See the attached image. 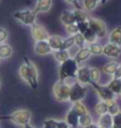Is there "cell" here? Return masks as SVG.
Returning a JSON list of instances; mask_svg holds the SVG:
<instances>
[{
    "label": "cell",
    "mask_w": 121,
    "mask_h": 128,
    "mask_svg": "<svg viewBox=\"0 0 121 128\" xmlns=\"http://www.w3.org/2000/svg\"><path fill=\"white\" fill-rule=\"evenodd\" d=\"M57 128H71V127H70L64 120H61V122H59Z\"/></svg>",
    "instance_id": "60d3db41"
},
{
    "label": "cell",
    "mask_w": 121,
    "mask_h": 128,
    "mask_svg": "<svg viewBox=\"0 0 121 128\" xmlns=\"http://www.w3.org/2000/svg\"><path fill=\"white\" fill-rule=\"evenodd\" d=\"M19 75L32 89H37L39 82V75L36 66L27 56L24 57V63L19 68Z\"/></svg>",
    "instance_id": "6da1fadb"
},
{
    "label": "cell",
    "mask_w": 121,
    "mask_h": 128,
    "mask_svg": "<svg viewBox=\"0 0 121 128\" xmlns=\"http://www.w3.org/2000/svg\"><path fill=\"white\" fill-rule=\"evenodd\" d=\"M77 26H78V28H79V32L81 33V34H83L89 28V22H88V20L82 21V22H79V23H77Z\"/></svg>",
    "instance_id": "74e56055"
},
{
    "label": "cell",
    "mask_w": 121,
    "mask_h": 128,
    "mask_svg": "<svg viewBox=\"0 0 121 128\" xmlns=\"http://www.w3.org/2000/svg\"><path fill=\"white\" fill-rule=\"evenodd\" d=\"M30 30H31V35L35 42L47 40L49 37V33L47 32V30L42 24L34 23L32 26H30Z\"/></svg>",
    "instance_id": "9c48e42d"
},
{
    "label": "cell",
    "mask_w": 121,
    "mask_h": 128,
    "mask_svg": "<svg viewBox=\"0 0 121 128\" xmlns=\"http://www.w3.org/2000/svg\"><path fill=\"white\" fill-rule=\"evenodd\" d=\"M71 90V84H69L66 81L59 80L53 86V95L55 99L60 102H65L69 101Z\"/></svg>",
    "instance_id": "277c9868"
},
{
    "label": "cell",
    "mask_w": 121,
    "mask_h": 128,
    "mask_svg": "<svg viewBox=\"0 0 121 128\" xmlns=\"http://www.w3.org/2000/svg\"><path fill=\"white\" fill-rule=\"evenodd\" d=\"M73 12H74V15H75V18H76V23L86 21L89 18L88 14H86L85 10H83V9H75L73 10Z\"/></svg>",
    "instance_id": "d4e9b609"
},
{
    "label": "cell",
    "mask_w": 121,
    "mask_h": 128,
    "mask_svg": "<svg viewBox=\"0 0 121 128\" xmlns=\"http://www.w3.org/2000/svg\"><path fill=\"white\" fill-rule=\"evenodd\" d=\"M79 124H80V125L82 126V127H85V126H88V125H90L91 124H93L92 116H91L89 113L82 115V116H80Z\"/></svg>",
    "instance_id": "f546056e"
},
{
    "label": "cell",
    "mask_w": 121,
    "mask_h": 128,
    "mask_svg": "<svg viewBox=\"0 0 121 128\" xmlns=\"http://www.w3.org/2000/svg\"><path fill=\"white\" fill-rule=\"evenodd\" d=\"M24 128H35L34 126H32V125H30V124H26L25 126H24Z\"/></svg>",
    "instance_id": "ee69618b"
},
{
    "label": "cell",
    "mask_w": 121,
    "mask_h": 128,
    "mask_svg": "<svg viewBox=\"0 0 121 128\" xmlns=\"http://www.w3.org/2000/svg\"><path fill=\"white\" fill-rule=\"evenodd\" d=\"M88 22H89V28L94 30L98 38H104L108 34L107 25L101 19L89 17Z\"/></svg>",
    "instance_id": "52a82bcc"
},
{
    "label": "cell",
    "mask_w": 121,
    "mask_h": 128,
    "mask_svg": "<svg viewBox=\"0 0 121 128\" xmlns=\"http://www.w3.org/2000/svg\"><path fill=\"white\" fill-rule=\"evenodd\" d=\"M36 15L35 10L31 9L17 10L13 12L14 18L26 26H32L36 23Z\"/></svg>",
    "instance_id": "5b68a950"
},
{
    "label": "cell",
    "mask_w": 121,
    "mask_h": 128,
    "mask_svg": "<svg viewBox=\"0 0 121 128\" xmlns=\"http://www.w3.org/2000/svg\"><path fill=\"white\" fill-rule=\"evenodd\" d=\"M100 70L98 68H90V77L92 82H99L100 80Z\"/></svg>",
    "instance_id": "1f68e13d"
},
{
    "label": "cell",
    "mask_w": 121,
    "mask_h": 128,
    "mask_svg": "<svg viewBox=\"0 0 121 128\" xmlns=\"http://www.w3.org/2000/svg\"><path fill=\"white\" fill-rule=\"evenodd\" d=\"M53 5V0H37L34 10L36 14H45L49 12Z\"/></svg>",
    "instance_id": "5bb4252c"
},
{
    "label": "cell",
    "mask_w": 121,
    "mask_h": 128,
    "mask_svg": "<svg viewBox=\"0 0 121 128\" xmlns=\"http://www.w3.org/2000/svg\"><path fill=\"white\" fill-rule=\"evenodd\" d=\"M93 88H94L96 92L98 93V95L102 101H109V100H113L116 99V94L107 86H101L99 82H91L90 84Z\"/></svg>",
    "instance_id": "ba28073f"
},
{
    "label": "cell",
    "mask_w": 121,
    "mask_h": 128,
    "mask_svg": "<svg viewBox=\"0 0 121 128\" xmlns=\"http://www.w3.org/2000/svg\"><path fill=\"white\" fill-rule=\"evenodd\" d=\"M119 66V64L116 62V61H112L109 62L102 68V71L104 73L109 74V75H114V73L117 71V68Z\"/></svg>",
    "instance_id": "603a6c76"
},
{
    "label": "cell",
    "mask_w": 121,
    "mask_h": 128,
    "mask_svg": "<svg viewBox=\"0 0 121 128\" xmlns=\"http://www.w3.org/2000/svg\"><path fill=\"white\" fill-rule=\"evenodd\" d=\"M107 86L116 95H120L121 93V78H113L112 81L107 84Z\"/></svg>",
    "instance_id": "44dd1931"
},
{
    "label": "cell",
    "mask_w": 121,
    "mask_h": 128,
    "mask_svg": "<svg viewBox=\"0 0 121 128\" xmlns=\"http://www.w3.org/2000/svg\"><path fill=\"white\" fill-rule=\"evenodd\" d=\"M96 1H97L98 3H102V1H103V0H96Z\"/></svg>",
    "instance_id": "f6af8a7d"
},
{
    "label": "cell",
    "mask_w": 121,
    "mask_h": 128,
    "mask_svg": "<svg viewBox=\"0 0 121 128\" xmlns=\"http://www.w3.org/2000/svg\"><path fill=\"white\" fill-rule=\"evenodd\" d=\"M66 3L71 4L75 7V9H82V6L81 5V1L80 0H64Z\"/></svg>",
    "instance_id": "ab89813d"
},
{
    "label": "cell",
    "mask_w": 121,
    "mask_h": 128,
    "mask_svg": "<svg viewBox=\"0 0 121 128\" xmlns=\"http://www.w3.org/2000/svg\"><path fill=\"white\" fill-rule=\"evenodd\" d=\"M95 111H96V113L98 115H99V116L108 113V106H107L106 102L102 101V100L99 101L97 104L95 105Z\"/></svg>",
    "instance_id": "484cf974"
},
{
    "label": "cell",
    "mask_w": 121,
    "mask_h": 128,
    "mask_svg": "<svg viewBox=\"0 0 121 128\" xmlns=\"http://www.w3.org/2000/svg\"><path fill=\"white\" fill-rule=\"evenodd\" d=\"M64 28H65V32H67V34H69L70 36H73V35H75V34H77L79 32V28H78L77 23L64 26Z\"/></svg>",
    "instance_id": "d590c367"
},
{
    "label": "cell",
    "mask_w": 121,
    "mask_h": 128,
    "mask_svg": "<svg viewBox=\"0 0 121 128\" xmlns=\"http://www.w3.org/2000/svg\"><path fill=\"white\" fill-rule=\"evenodd\" d=\"M120 95H121V93H120Z\"/></svg>",
    "instance_id": "681fc988"
},
{
    "label": "cell",
    "mask_w": 121,
    "mask_h": 128,
    "mask_svg": "<svg viewBox=\"0 0 121 128\" xmlns=\"http://www.w3.org/2000/svg\"><path fill=\"white\" fill-rule=\"evenodd\" d=\"M34 52H35L36 54L44 56V55H47L52 53L53 50L50 48L47 40H44V41L35 42V44H34Z\"/></svg>",
    "instance_id": "7c38bea8"
},
{
    "label": "cell",
    "mask_w": 121,
    "mask_h": 128,
    "mask_svg": "<svg viewBox=\"0 0 121 128\" xmlns=\"http://www.w3.org/2000/svg\"><path fill=\"white\" fill-rule=\"evenodd\" d=\"M0 120H9L12 124L25 126L31 120V112L28 109H17L8 116H0Z\"/></svg>",
    "instance_id": "7a4b0ae2"
},
{
    "label": "cell",
    "mask_w": 121,
    "mask_h": 128,
    "mask_svg": "<svg viewBox=\"0 0 121 128\" xmlns=\"http://www.w3.org/2000/svg\"><path fill=\"white\" fill-rule=\"evenodd\" d=\"M108 106V113L111 114L112 116H115L116 114H117L120 110H119V106L117 104V102L116 99H113V100H109L106 101Z\"/></svg>",
    "instance_id": "cb8c5ba5"
},
{
    "label": "cell",
    "mask_w": 121,
    "mask_h": 128,
    "mask_svg": "<svg viewBox=\"0 0 121 128\" xmlns=\"http://www.w3.org/2000/svg\"><path fill=\"white\" fill-rule=\"evenodd\" d=\"M99 126L105 128H112L113 127V116L109 113L101 115L99 120Z\"/></svg>",
    "instance_id": "d6986e66"
},
{
    "label": "cell",
    "mask_w": 121,
    "mask_h": 128,
    "mask_svg": "<svg viewBox=\"0 0 121 128\" xmlns=\"http://www.w3.org/2000/svg\"><path fill=\"white\" fill-rule=\"evenodd\" d=\"M112 128H121V111L117 114L113 116V127Z\"/></svg>",
    "instance_id": "8d00e7d4"
},
{
    "label": "cell",
    "mask_w": 121,
    "mask_h": 128,
    "mask_svg": "<svg viewBox=\"0 0 121 128\" xmlns=\"http://www.w3.org/2000/svg\"><path fill=\"white\" fill-rule=\"evenodd\" d=\"M109 43L121 46V26L114 28L109 34Z\"/></svg>",
    "instance_id": "ac0fdd59"
},
{
    "label": "cell",
    "mask_w": 121,
    "mask_h": 128,
    "mask_svg": "<svg viewBox=\"0 0 121 128\" xmlns=\"http://www.w3.org/2000/svg\"><path fill=\"white\" fill-rule=\"evenodd\" d=\"M107 1H108V0H103V1H102V4H105V3H107Z\"/></svg>",
    "instance_id": "bcb514c9"
},
{
    "label": "cell",
    "mask_w": 121,
    "mask_h": 128,
    "mask_svg": "<svg viewBox=\"0 0 121 128\" xmlns=\"http://www.w3.org/2000/svg\"><path fill=\"white\" fill-rule=\"evenodd\" d=\"M72 106H73L74 109L76 110V112L78 113L79 116H82V115L89 113L87 107H86L85 105L83 104L81 102H74V104H72Z\"/></svg>",
    "instance_id": "83f0119b"
},
{
    "label": "cell",
    "mask_w": 121,
    "mask_h": 128,
    "mask_svg": "<svg viewBox=\"0 0 121 128\" xmlns=\"http://www.w3.org/2000/svg\"><path fill=\"white\" fill-rule=\"evenodd\" d=\"M74 38H75V45H76L77 46H79L80 48L85 46L86 41H85V39H84V37H83V35H82L81 33L78 32L77 34L74 35Z\"/></svg>",
    "instance_id": "836d02e7"
},
{
    "label": "cell",
    "mask_w": 121,
    "mask_h": 128,
    "mask_svg": "<svg viewBox=\"0 0 121 128\" xmlns=\"http://www.w3.org/2000/svg\"><path fill=\"white\" fill-rule=\"evenodd\" d=\"M99 128H105V127H100V126H99Z\"/></svg>",
    "instance_id": "c3c4849f"
},
{
    "label": "cell",
    "mask_w": 121,
    "mask_h": 128,
    "mask_svg": "<svg viewBox=\"0 0 121 128\" xmlns=\"http://www.w3.org/2000/svg\"><path fill=\"white\" fill-rule=\"evenodd\" d=\"M12 52V48L9 44H0V60H5L11 57Z\"/></svg>",
    "instance_id": "ffe728a7"
},
{
    "label": "cell",
    "mask_w": 121,
    "mask_h": 128,
    "mask_svg": "<svg viewBox=\"0 0 121 128\" xmlns=\"http://www.w3.org/2000/svg\"><path fill=\"white\" fill-rule=\"evenodd\" d=\"M79 69V64L77 63L74 58H69L63 63L60 64L59 76L60 80L66 81L70 78H76L77 71Z\"/></svg>",
    "instance_id": "3957f363"
},
{
    "label": "cell",
    "mask_w": 121,
    "mask_h": 128,
    "mask_svg": "<svg viewBox=\"0 0 121 128\" xmlns=\"http://www.w3.org/2000/svg\"><path fill=\"white\" fill-rule=\"evenodd\" d=\"M91 51H90L89 48L88 46H84V48H81L79 50V51L77 52V54L75 55L74 59L76 61L78 64H80L83 62H85L90 58L91 56Z\"/></svg>",
    "instance_id": "9a60e30c"
},
{
    "label": "cell",
    "mask_w": 121,
    "mask_h": 128,
    "mask_svg": "<svg viewBox=\"0 0 121 128\" xmlns=\"http://www.w3.org/2000/svg\"><path fill=\"white\" fill-rule=\"evenodd\" d=\"M88 48H89L92 55H100L102 54V52H103V46H101L99 43H98V42L89 44Z\"/></svg>",
    "instance_id": "f1b7e54d"
},
{
    "label": "cell",
    "mask_w": 121,
    "mask_h": 128,
    "mask_svg": "<svg viewBox=\"0 0 121 128\" xmlns=\"http://www.w3.org/2000/svg\"><path fill=\"white\" fill-rule=\"evenodd\" d=\"M8 37H9L8 30L5 28L0 27V44H4L8 40Z\"/></svg>",
    "instance_id": "f35d334b"
},
{
    "label": "cell",
    "mask_w": 121,
    "mask_h": 128,
    "mask_svg": "<svg viewBox=\"0 0 121 128\" xmlns=\"http://www.w3.org/2000/svg\"><path fill=\"white\" fill-rule=\"evenodd\" d=\"M63 41V38H62V37L59 36V35H49L48 39H47V42H48L50 48H52L53 51L62 50Z\"/></svg>",
    "instance_id": "e0dca14e"
},
{
    "label": "cell",
    "mask_w": 121,
    "mask_h": 128,
    "mask_svg": "<svg viewBox=\"0 0 121 128\" xmlns=\"http://www.w3.org/2000/svg\"><path fill=\"white\" fill-rule=\"evenodd\" d=\"M59 124V120L55 119H47L45 120L43 122L42 128H57Z\"/></svg>",
    "instance_id": "e575fe53"
},
{
    "label": "cell",
    "mask_w": 121,
    "mask_h": 128,
    "mask_svg": "<svg viewBox=\"0 0 121 128\" xmlns=\"http://www.w3.org/2000/svg\"><path fill=\"white\" fill-rule=\"evenodd\" d=\"M74 46H75V38H74V35H73V36H69L67 38H65V39H63L62 50H68Z\"/></svg>",
    "instance_id": "d6a6232c"
},
{
    "label": "cell",
    "mask_w": 121,
    "mask_h": 128,
    "mask_svg": "<svg viewBox=\"0 0 121 128\" xmlns=\"http://www.w3.org/2000/svg\"><path fill=\"white\" fill-rule=\"evenodd\" d=\"M79 119H80V116L78 115L76 110L73 108V106H71L70 109L68 110L66 115H65L64 122L71 128H78L79 125H80V124H79Z\"/></svg>",
    "instance_id": "4fadbf2b"
},
{
    "label": "cell",
    "mask_w": 121,
    "mask_h": 128,
    "mask_svg": "<svg viewBox=\"0 0 121 128\" xmlns=\"http://www.w3.org/2000/svg\"><path fill=\"white\" fill-rule=\"evenodd\" d=\"M53 55H54V58L56 59V61L59 62L60 64H62L64 61H66L67 59L70 58L69 51L65 50H60L53 51Z\"/></svg>",
    "instance_id": "7402d4cb"
},
{
    "label": "cell",
    "mask_w": 121,
    "mask_h": 128,
    "mask_svg": "<svg viewBox=\"0 0 121 128\" xmlns=\"http://www.w3.org/2000/svg\"><path fill=\"white\" fill-rule=\"evenodd\" d=\"M98 5H99V3L96 0H83L82 1V7L87 12L94 10L98 7Z\"/></svg>",
    "instance_id": "4dcf8cb0"
},
{
    "label": "cell",
    "mask_w": 121,
    "mask_h": 128,
    "mask_svg": "<svg viewBox=\"0 0 121 128\" xmlns=\"http://www.w3.org/2000/svg\"><path fill=\"white\" fill-rule=\"evenodd\" d=\"M83 128H99V124H91L90 125H88V126H85V127Z\"/></svg>",
    "instance_id": "7bdbcfd3"
},
{
    "label": "cell",
    "mask_w": 121,
    "mask_h": 128,
    "mask_svg": "<svg viewBox=\"0 0 121 128\" xmlns=\"http://www.w3.org/2000/svg\"><path fill=\"white\" fill-rule=\"evenodd\" d=\"M83 37H84V39H85L86 43H88V44H92V43H95V42H97V39H98V36H97V34L95 33V32L93 30H91V28H88L87 30H86L83 34Z\"/></svg>",
    "instance_id": "4316f807"
},
{
    "label": "cell",
    "mask_w": 121,
    "mask_h": 128,
    "mask_svg": "<svg viewBox=\"0 0 121 128\" xmlns=\"http://www.w3.org/2000/svg\"><path fill=\"white\" fill-rule=\"evenodd\" d=\"M87 94V87L76 81L71 84V90H70V96H69V102L72 104L76 102H81L85 98Z\"/></svg>",
    "instance_id": "8992f818"
},
{
    "label": "cell",
    "mask_w": 121,
    "mask_h": 128,
    "mask_svg": "<svg viewBox=\"0 0 121 128\" xmlns=\"http://www.w3.org/2000/svg\"><path fill=\"white\" fill-rule=\"evenodd\" d=\"M60 20L63 24V26H67V25H70V24L76 23V18H75V15H74V12L72 10H63L62 14H61Z\"/></svg>",
    "instance_id": "2e32d148"
},
{
    "label": "cell",
    "mask_w": 121,
    "mask_h": 128,
    "mask_svg": "<svg viewBox=\"0 0 121 128\" xmlns=\"http://www.w3.org/2000/svg\"><path fill=\"white\" fill-rule=\"evenodd\" d=\"M114 78H121V64H119V66L117 68V71L114 73Z\"/></svg>",
    "instance_id": "b9f144b4"
},
{
    "label": "cell",
    "mask_w": 121,
    "mask_h": 128,
    "mask_svg": "<svg viewBox=\"0 0 121 128\" xmlns=\"http://www.w3.org/2000/svg\"><path fill=\"white\" fill-rule=\"evenodd\" d=\"M0 86H1V74H0Z\"/></svg>",
    "instance_id": "7dc6e473"
},
{
    "label": "cell",
    "mask_w": 121,
    "mask_h": 128,
    "mask_svg": "<svg viewBox=\"0 0 121 128\" xmlns=\"http://www.w3.org/2000/svg\"><path fill=\"white\" fill-rule=\"evenodd\" d=\"M102 54H104L105 56L109 57V58L117 59L121 54V46H117V45L112 44V43H109V44H107V45H105L103 46Z\"/></svg>",
    "instance_id": "8fae6325"
},
{
    "label": "cell",
    "mask_w": 121,
    "mask_h": 128,
    "mask_svg": "<svg viewBox=\"0 0 121 128\" xmlns=\"http://www.w3.org/2000/svg\"><path fill=\"white\" fill-rule=\"evenodd\" d=\"M77 81L83 84V86H87L91 84V77H90V68L89 66H79V69L77 71L76 74Z\"/></svg>",
    "instance_id": "30bf717a"
}]
</instances>
